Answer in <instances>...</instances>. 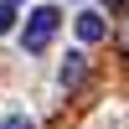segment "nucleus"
<instances>
[{
    "label": "nucleus",
    "mask_w": 129,
    "mask_h": 129,
    "mask_svg": "<svg viewBox=\"0 0 129 129\" xmlns=\"http://www.w3.org/2000/svg\"><path fill=\"white\" fill-rule=\"evenodd\" d=\"M57 26H62L57 5H36V10L26 16V31H21V41H26V52H47V41L57 36Z\"/></svg>",
    "instance_id": "1"
},
{
    "label": "nucleus",
    "mask_w": 129,
    "mask_h": 129,
    "mask_svg": "<svg viewBox=\"0 0 129 129\" xmlns=\"http://www.w3.org/2000/svg\"><path fill=\"white\" fill-rule=\"evenodd\" d=\"M72 31H78V41H83V47H93V41H103V36H109V26H103V16H98V10H83V16L72 21Z\"/></svg>",
    "instance_id": "2"
},
{
    "label": "nucleus",
    "mask_w": 129,
    "mask_h": 129,
    "mask_svg": "<svg viewBox=\"0 0 129 129\" xmlns=\"http://www.w3.org/2000/svg\"><path fill=\"white\" fill-rule=\"evenodd\" d=\"M62 62H67V67H62V83H78L83 78V57L72 52V57H62Z\"/></svg>",
    "instance_id": "3"
},
{
    "label": "nucleus",
    "mask_w": 129,
    "mask_h": 129,
    "mask_svg": "<svg viewBox=\"0 0 129 129\" xmlns=\"http://www.w3.org/2000/svg\"><path fill=\"white\" fill-rule=\"evenodd\" d=\"M10 26H16V5H5V0H0V36H5Z\"/></svg>",
    "instance_id": "4"
},
{
    "label": "nucleus",
    "mask_w": 129,
    "mask_h": 129,
    "mask_svg": "<svg viewBox=\"0 0 129 129\" xmlns=\"http://www.w3.org/2000/svg\"><path fill=\"white\" fill-rule=\"evenodd\" d=\"M0 129H31V119L26 114H10V119H0Z\"/></svg>",
    "instance_id": "5"
},
{
    "label": "nucleus",
    "mask_w": 129,
    "mask_h": 129,
    "mask_svg": "<svg viewBox=\"0 0 129 129\" xmlns=\"http://www.w3.org/2000/svg\"><path fill=\"white\" fill-rule=\"evenodd\" d=\"M124 52H129V31H124Z\"/></svg>",
    "instance_id": "6"
}]
</instances>
